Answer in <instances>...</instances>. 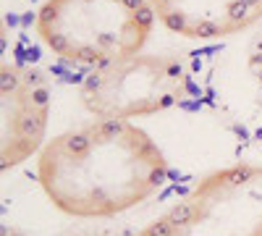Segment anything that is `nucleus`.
<instances>
[{"label": "nucleus", "instance_id": "1", "mask_svg": "<svg viewBox=\"0 0 262 236\" xmlns=\"http://www.w3.org/2000/svg\"><path fill=\"white\" fill-rule=\"evenodd\" d=\"M168 163L131 121L97 118L71 128L39 153V184L53 205L76 218H107L152 197Z\"/></svg>", "mask_w": 262, "mask_h": 236}, {"label": "nucleus", "instance_id": "2", "mask_svg": "<svg viewBox=\"0 0 262 236\" xmlns=\"http://www.w3.org/2000/svg\"><path fill=\"white\" fill-rule=\"evenodd\" d=\"M155 16L149 0H48L34 27L60 60L97 69L139 55Z\"/></svg>", "mask_w": 262, "mask_h": 236}, {"label": "nucleus", "instance_id": "3", "mask_svg": "<svg viewBox=\"0 0 262 236\" xmlns=\"http://www.w3.org/2000/svg\"><path fill=\"white\" fill-rule=\"evenodd\" d=\"M137 236H262V168L217 170Z\"/></svg>", "mask_w": 262, "mask_h": 236}, {"label": "nucleus", "instance_id": "4", "mask_svg": "<svg viewBox=\"0 0 262 236\" xmlns=\"http://www.w3.org/2000/svg\"><path fill=\"white\" fill-rule=\"evenodd\" d=\"M189 90L179 58L139 53L92 69L81 79V102L97 118L131 121L173 108Z\"/></svg>", "mask_w": 262, "mask_h": 236}, {"label": "nucleus", "instance_id": "5", "mask_svg": "<svg viewBox=\"0 0 262 236\" xmlns=\"http://www.w3.org/2000/svg\"><path fill=\"white\" fill-rule=\"evenodd\" d=\"M50 87L37 69L18 63L0 66V102H3V168H13L42 147L50 118Z\"/></svg>", "mask_w": 262, "mask_h": 236}, {"label": "nucleus", "instance_id": "6", "mask_svg": "<svg viewBox=\"0 0 262 236\" xmlns=\"http://www.w3.org/2000/svg\"><path fill=\"white\" fill-rule=\"evenodd\" d=\"M163 27L189 39L231 37L262 18V0H149Z\"/></svg>", "mask_w": 262, "mask_h": 236}, {"label": "nucleus", "instance_id": "7", "mask_svg": "<svg viewBox=\"0 0 262 236\" xmlns=\"http://www.w3.org/2000/svg\"><path fill=\"white\" fill-rule=\"evenodd\" d=\"M100 236H123V233H100Z\"/></svg>", "mask_w": 262, "mask_h": 236}]
</instances>
